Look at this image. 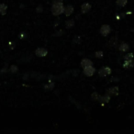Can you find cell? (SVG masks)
I'll use <instances>...</instances> for the list:
<instances>
[{
	"instance_id": "obj_1",
	"label": "cell",
	"mask_w": 134,
	"mask_h": 134,
	"mask_svg": "<svg viewBox=\"0 0 134 134\" xmlns=\"http://www.w3.org/2000/svg\"><path fill=\"white\" fill-rule=\"evenodd\" d=\"M63 11H64V8L63 7V3H53V6L52 8V12L53 15H60Z\"/></svg>"
},
{
	"instance_id": "obj_2",
	"label": "cell",
	"mask_w": 134,
	"mask_h": 134,
	"mask_svg": "<svg viewBox=\"0 0 134 134\" xmlns=\"http://www.w3.org/2000/svg\"><path fill=\"white\" fill-rule=\"evenodd\" d=\"M110 74H111V69H110L109 67H102L98 72V75H100L101 77L108 76Z\"/></svg>"
},
{
	"instance_id": "obj_3",
	"label": "cell",
	"mask_w": 134,
	"mask_h": 134,
	"mask_svg": "<svg viewBox=\"0 0 134 134\" xmlns=\"http://www.w3.org/2000/svg\"><path fill=\"white\" fill-rule=\"evenodd\" d=\"M96 70L93 67V65H90V66H87L86 68H84V74L86 75V76H92V75L95 74Z\"/></svg>"
},
{
	"instance_id": "obj_4",
	"label": "cell",
	"mask_w": 134,
	"mask_h": 134,
	"mask_svg": "<svg viewBox=\"0 0 134 134\" xmlns=\"http://www.w3.org/2000/svg\"><path fill=\"white\" fill-rule=\"evenodd\" d=\"M110 31H111V29H110V27L108 26V25H103L100 29V33L102 34L103 36H105V37L108 36V34L110 33Z\"/></svg>"
},
{
	"instance_id": "obj_5",
	"label": "cell",
	"mask_w": 134,
	"mask_h": 134,
	"mask_svg": "<svg viewBox=\"0 0 134 134\" xmlns=\"http://www.w3.org/2000/svg\"><path fill=\"white\" fill-rule=\"evenodd\" d=\"M123 67L125 69H129L130 67H133V60H124Z\"/></svg>"
},
{
	"instance_id": "obj_6",
	"label": "cell",
	"mask_w": 134,
	"mask_h": 134,
	"mask_svg": "<svg viewBox=\"0 0 134 134\" xmlns=\"http://www.w3.org/2000/svg\"><path fill=\"white\" fill-rule=\"evenodd\" d=\"M108 95H113V96H117L119 94V87L118 86H113V87L109 88L108 90Z\"/></svg>"
},
{
	"instance_id": "obj_7",
	"label": "cell",
	"mask_w": 134,
	"mask_h": 134,
	"mask_svg": "<svg viewBox=\"0 0 134 134\" xmlns=\"http://www.w3.org/2000/svg\"><path fill=\"white\" fill-rule=\"evenodd\" d=\"M35 53H36V55L40 56V57H43V56H45L47 54V51L43 48H39L35 52Z\"/></svg>"
},
{
	"instance_id": "obj_8",
	"label": "cell",
	"mask_w": 134,
	"mask_h": 134,
	"mask_svg": "<svg viewBox=\"0 0 134 134\" xmlns=\"http://www.w3.org/2000/svg\"><path fill=\"white\" fill-rule=\"evenodd\" d=\"M129 48H130V47H129V44H127V43H125V42H122L119 46V50L120 51V52H128Z\"/></svg>"
},
{
	"instance_id": "obj_9",
	"label": "cell",
	"mask_w": 134,
	"mask_h": 134,
	"mask_svg": "<svg viewBox=\"0 0 134 134\" xmlns=\"http://www.w3.org/2000/svg\"><path fill=\"white\" fill-rule=\"evenodd\" d=\"M90 65H93V63H92L90 60H87V59L83 60L82 63H81V66H82L83 68H86V67L90 66Z\"/></svg>"
},
{
	"instance_id": "obj_10",
	"label": "cell",
	"mask_w": 134,
	"mask_h": 134,
	"mask_svg": "<svg viewBox=\"0 0 134 134\" xmlns=\"http://www.w3.org/2000/svg\"><path fill=\"white\" fill-rule=\"evenodd\" d=\"M90 9H91V5L90 4H88V3H85V4L82 5V12L86 13V12H88Z\"/></svg>"
},
{
	"instance_id": "obj_11",
	"label": "cell",
	"mask_w": 134,
	"mask_h": 134,
	"mask_svg": "<svg viewBox=\"0 0 134 134\" xmlns=\"http://www.w3.org/2000/svg\"><path fill=\"white\" fill-rule=\"evenodd\" d=\"M74 11V8L72 6H67L66 8H64V14L66 16H70Z\"/></svg>"
},
{
	"instance_id": "obj_12",
	"label": "cell",
	"mask_w": 134,
	"mask_h": 134,
	"mask_svg": "<svg viewBox=\"0 0 134 134\" xmlns=\"http://www.w3.org/2000/svg\"><path fill=\"white\" fill-rule=\"evenodd\" d=\"M99 100H100L101 102L103 103V104H104V103H108V101L110 100V96L108 95V94H107V95L104 96V97H100Z\"/></svg>"
},
{
	"instance_id": "obj_13",
	"label": "cell",
	"mask_w": 134,
	"mask_h": 134,
	"mask_svg": "<svg viewBox=\"0 0 134 134\" xmlns=\"http://www.w3.org/2000/svg\"><path fill=\"white\" fill-rule=\"evenodd\" d=\"M116 3H117V5L119 7L123 8V7H125L127 5V3H128V0H117V1H116Z\"/></svg>"
},
{
	"instance_id": "obj_14",
	"label": "cell",
	"mask_w": 134,
	"mask_h": 134,
	"mask_svg": "<svg viewBox=\"0 0 134 134\" xmlns=\"http://www.w3.org/2000/svg\"><path fill=\"white\" fill-rule=\"evenodd\" d=\"M7 12V6L4 4H1L0 5V13L2 14V15H4V14H6Z\"/></svg>"
},
{
	"instance_id": "obj_15",
	"label": "cell",
	"mask_w": 134,
	"mask_h": 134,
	"mask_svg": "<svg viewBox=\"0 0 134 134\" xmlns=\"http://www.w3.org/2000/svg\"><path fill=\"white\" fill-rule=\"evenodd\" d=\"M133 57L134 55L132 53H127L124 56V60H133Z\"/></svg>"
},
{
	"instance_id": "obj_16",
	"label": "cell",
	"mask_w": 134,
	"mask_h": 134,
	"mask_svg": "<svg viewBox=\"0 0 134 134\" xmlns=\"http://www.w3.org/2000/svg\"><path fill=\"white\" fill-rule=\"evenodd\" d=\"M74 23H75V22H74V20H72V19H71V20H68L66 22V27H67V28H71V27L74 26Z\"/></svg>"
},
{
	"instance_id": "obj_17",
	"label": "cell",
	"mask_w": 134,
	"mask_h": 134,
	"mask_svg": "<svg viewBox=\"0 0 134 134\" xmlns=\"http://www.w3.org/2000/svg\"><path fill=\"white\" fill-rule=\"evenodd\" d=\"M96 56H97V58H101L103 56V52H97V53H96Z\"/></svg>"
},
{
	"instance_id": "obj_18",
	"label": "cell",
	"mask_w": 134,
	"mask_h": 134,
	"mask_svg": "<svg viewBox=\"0 0 134 134\" xmlns=\"http://www.w3.org/2000/svg\"><path fill=\"white\" fill-rule=\"evenodd\" d=\"M53 3H63V0H52Z\"/></svg>"
},
{
	"instance_id": "obj_19",
	"label": "cell",
	"mask_w": 134,
	"mask_h": 134,
	"mask_svg": "<svg viewBox=\"0 0 134 134\" xmlns=\"http://www.w3.org/2000/svg\"><path fill=\"white\" fill-rule=\"evenodd\" d=\"M12 72H16V71H17V67H16V66H12Z\"/></svg>"
},
{
	"instance_id": "obj_20",
	"label": "cell",
	"mask_w": 134,
	"mask_h": 134,
	"mask_svg": "<svg viewBox=\"0 0 134 134\" xmlns=\"http://www.w3.org/2000/svg\"><path fill=\"white\" fill-rule=\"evenodd\" d=\"M133 67H134V62H133Z\"/></svg>"
}]
</instances>
